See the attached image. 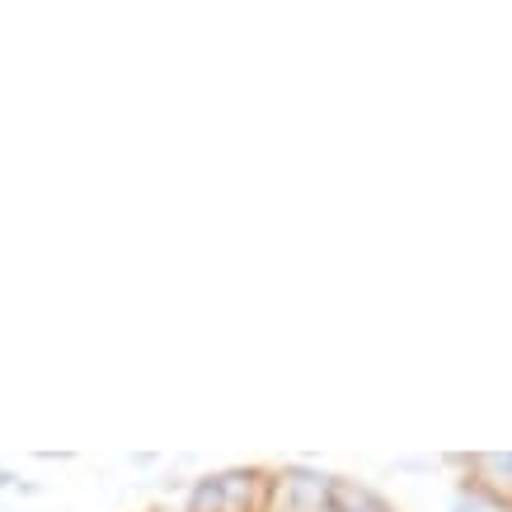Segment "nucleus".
Instances as JSON below:
<instances>
[{"instance_id": "f257e3e1", "label": "nucleus", "mask_w": 512, "mask_h": 512, "mask_svg": "<svg viewBox=\"0 0 512 512\" xmlns=\"http://www.w3.org/2000/svg\"><path fill=\"white\" fill-rule=\"evenodd\" d=\"M329 489H334V475L292 466L273 475V508L268 512H329Z\"/></svg>"}, {"instance_id": "f03ea898", "label": "nucleus", "mask_w": 512, "mask_h": 512, "mask_svg": "<svg viewBox=\"0 0 512 512\" xmlns=\"http://www.w3.org/2000/svg\"><path fill=\"white\" fill-rule=\"evenodd\" d=\"M466 475L480 484L484 494H494L498 503H503V512H508V503H512V451H484V456H470Z\"/></svg>"}, {"instance_id": "7ed1b4c3", "label": "nucleus", "mask_w": 512, "mask_h": 512, "mask_svg": "<svg viewBox=\"0 0 512 512\" xmlns=\"http://www.w3.org/2000/svg\"><path fill=\"white\" fill-rule=\"evenodd\" d=\"M329 512H395V508H390L386 498L376 494L372 484L334 475V489H329Z\"/></svg>"}, {"instance_id": "20e7f679", "label": "nucleus", "mask_w": 512, "mask_h": 512, "mask_svg": "<svg viewBox=\"0 0 512 512\" xmlns=\"http://www.w3.org/2000/svg\"><path fill=\"white\" fill-rule=\"evenodd\" d=\"M451 508H456V512H503V503H498L494 494H484L480 484L466 475V480L456 484V498H451Z\"/></svg>"}, {"instance_id": "39448f33", "label": "nucleus", "mask_w": 512, "mask_h": 512, "mask_svg": "<svg viewBox=\"0 0 512 512\" xmlns=\"http://www.w3.org/2000/svg\"><path fill=\"white\" fill-rule=\"evenodd\" d=\"M508 512H512V503H508Z\"/></svg>"}]
</instances>
